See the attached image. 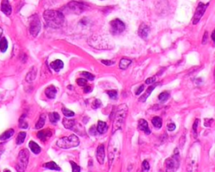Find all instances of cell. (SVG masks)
Instances as JSON below:
<instances>
[{
  "mask_svg": "<svg viewBox=\"0 0 215 172\" xmlns=\"http://www.w3.org/2000/svg\"><path fill=\"white\" fill-rule=\"evenodd\" d=\"M46 24L50 28H61L65 21L64 15L57 10H46L43 14Z\"/></svg>",
  "mask_w": 215,
  "mask_h": 172,
  "instance_id": "1",
  "label": "cell"
},
{
  "mask_svg": "<svg viewBox=\"0 0 215 172\" xmlns=\"http://www.w3.org/2000/svg\"><path fill=\"white\" fill-rule=\"evenodd\" d=\"M127 111H128V108L125 104L120 105L118 108L116 114H115V117H114V120H113V132H115L117 129H119L121 127L125 119V117L127 115Z\"/></svg>",
  "mask_w": 215,
  "mask_h": 172,
  "instance_id": "2",
  "label": "cell"
},
{
  "mask_svg": "<svg viewBox=\"0 0 215 172\" xmlns=\"http://www.w3.org/2000/svg\"><path fill=\"white\" fill-rule=\"evenodd\" d=\"M57 146L61 149H70L79 145L80 141L78 137L75 134H72L68 137H63L57 140Z\"/></svg>",
  "mask_w": 215,
  "mask_h": 172,
  "instance_id": "3",
  "label": "cell"
},
{
  "mask_svg": "<svg viewBox=\"0 0 215 172\" xmlns=\"http://www.w3.org/2000/svg\"><path fill=\"white\" fill-rule=\"evenodd\" d=\"M29 153L28 149H21L19 156H18L17 165H16V170L17 171H24L28 166L29 162Z\"/></svg>",
  "mask_w": 215,
  "mask_h": 172,
  "instance_id": "4",
  "label": "cell"
},
{
  "mask_svg": "<svg viewBox=\"0 0 215 172\" xmlns=\"http://www.w3.org/2000/svg\"><path fill=\"white\" fill-rule=\"evenodd\" d=\"M41 21L39 19V17L37 15H33L30 19V23H29V33L30 35L36 37L38 34L41 31Z\"/></svg>",
  "mask_w": 215,
  "mask_h": 172,
  "instance_id": "5",
  "label": "cell"
},
{
  "mask_svg": "<svg viewBox=\"0 0 215 172\" xmlns=\"http://www.w3.org/2000/svg\"><path fill=\"white\" fill-rule=\"evenodd\" d=\"M67 12L68 13H72L76 15H80L82 12L85 11L87 9V6L84 3H78V2H71L67 6Z\"/></svg>",
  "mask_w": 215,
  "mask_h": 172,
  "instance_id": "6",
  "label": "cell"
},
{
  "mask_svg": "<svg viewBox=\"0 0 215 172\" xmlns=\"http://www.w3.org/2000/svg\"><path fill=\"white\" fill-rule=\"evenodd\" d=\"M110 29L113 35H119L124 32L125 29V24L120 19H114L110 22Z\"/></svg>",
  "mask_w": 215,
  "mask_h": 172,
  "instance_id": "7",
  "label": "cell"
},
{
  "mask_svg": "<svg viewBox=\"0 0 215 172\" xmlns=\"http://www.w3.org/2000/svg\"><path fill=\"white\" fill-rule=\"evenodd\" d=\"M179 166L178 152L176 151V155L170 157L166 161V168L167 171H175Z\"/></svg>",
  "mask_w": 215,
  "mask_h": 172,
  "instance_id": "8",
  "label": "cell"
},
{
  "mask_svg": "<svg viewBox=\"0 0 215 172\" xmlns=\"http://www.w3.org/2000/svg\"><path fill=\"white\" fill-rule=\"evenodd\" d=\"M208 3L204 4L203 3H199L198 8L196 9V12H195L194 16H193V19H192V24H198L201 18L203 17V15L205 13V10L208 8Z\"/></svg>",
  "mask_w": 215,
  "mask_h": 172,
  "instance_id": "9",
  "label": "cell"
},
{
  "mask_svg": "<svg viewBox=\"0 0 215 172\" xmlns=\"http://www.w3.org/2000/svg\"><path fill=\"white\" fill-rule=\"evenodd\" d=\"M96 157L97 161H99V164H103L105 159V150H104V145L103 144H100L98 147L96 152Z\"/></svg>",
  "mask_w": 215,
  "mask_h": 172,
  "instance_id": "10",
  "label": "cell"
},
{
  "mask_svg": "<svg viewBox=\"0 0 215 172\" xmlns=\"http://www.w3.org/2000/svg\"><path fill=\"white\" fill-rule=\"evenodd\" d=\"M52 135V133L50 131V129L48 128V129H44V130H41L37 133V137L38 139L43 142H46L48 139L51 137Z\"/></svg>",
  "mask_w": 215,
  "mask_h": 172,
  "instance_id": "11",
  "label": "cell"
},
{
  "mask_svg": "<svg viewBox=\"0 0 215 172\" xmlns=\"http://www.w3.org/2000/svg\"><path fill=\"white\" fill-rule=\"evenodd\" d=\"M1 9L3 11V14L6 15H10L12 13V7L9 3V0H3L2 1V4H1Z\"/></svg>",
  "mask_w": 215,
  "mask_h": 172,
  "instance_id": "12",
  "label": "cell"
},
{
  "mask_svg": "<svg viewBox=\"0 0 215 172\" xmlns=\"http://www.w3.org/2000/svg\"><path fill=\"white\" fill-rule=\"evenodd\" d=\"M138 127H139V129L144 132L145 134H151V129H150V128H149L148 123L146 122L145 119L139 120V123H138Z\"/></svg>",
  "mask_w": 215,
  "mask_h": 172,
  "instance_id": "13",
  "label": "cell"
},
{
  "mask_svg": "<svg viewBox=\"0 0 215 172\" xmlns=\"http://www.w3.org/2000/svg\"><path fill=\"white\" fill-rule=\"evenodd\" d=\"M139 35L143 39H146L148 36L149 33H150V27L146 25L145 24H143L140 27L139 29Z\"/></svg>",
  "mask_w": 215,
  "mask_h": 172,
  "instance_id": "14",
  "label": "cell"
},
{
  "mask_svg": "<svg viewBox=\"0 0 215 172\" xmlns=\"http://www.w3.org/2000/svg\"><path fill=\"white\" fill-rule=\"evenodd\" d=\"M45 93H46V97L48 98L53 99V98H55V95H56V88H55L54 86L51 85V86H50V87H48V88L46 89Z\"/></svg>",
  "mask_w": 215,
  "mask_h": 172,
  "instance_id": "15",
  "label": "cell"
},
{
  "mask_svg": "<svg viewBox=\"0 0 215 172\" xmlns=\"http://www.w3.org/2000/svg\"><path fill=\"white\" fill-rule=\"evenodd\" d=\"M63 67H64V64H63V62H62V61H61V60H55V61H52V62L50 63V67H51L55 71H56V72L60 71L63 68Z\"/></svg>",
  "mask_w": 215,
  "mask_h": 172,
  "instance_id": "16",
  "label": "cell"
},
{
  "mask_svg": "<svg viewBox=\"0 0 215 172\" xmlns=\"http://www.w3.org/2000/svg\"><path fill=\"white\" fill-rule=\"evenodd\" d=\"M108 130V125L107 123L103 121H99L98 123V126H97V131L99 132V134H105Z\"/></svg>",
  "mask_w": 215,
  "mask_h": 172,
  "instance_id": "17",
  "label": "cell"
},
{
  "mask_svg": "<svg viewBox=\"0 0 215 172\" xmlns=\"http://www.w3.org/2000/svg\"><path fill=\"white\" fill-rule=\"evenodd\" d=\"M62 123H63V125H64L65 128H67V129H72L73 127L76 124V120L68 119L67 118H65L62 120Z\"/></svg>",
  "mask_w": 215,
  "mask_h": 172,
  "instance_id": "18",
  "label": "cell"
},
{
  "mask_svg": "<svg viewBox=\"0 0 215 172\" xmlns=\"http://www.w3.org/2000/svg\"><path fill=\"white\" fill-rule=\"evenodd\" d=\"M29 148H30V149H31V151H32L34 154H35V155H38V154L41 153V147L38 145L35 142H34V141H30L29 143Z\"/></svg>",
  "mask_w": 215,
  "mask_h": 172,
  "instance_id": "19",
  "label": "cell"
},
{
  "mask_svg": "<svg viewBox=\"0 0 215 172\" xmlns=\"http://www.w3.org/2000/svg\"><path fill=\"white\" fill-rule=\"evenodd\" d=\"M15 134V130L14 129H8L7 131H5L3 134L0 135V140H9V138H11Z\"/></svg>",
  "mask_w": 215,
  "mask_h": 172,
  "instance_id": "20",
  "label": "cell"
},
{
  "mask_svg": "<svg viewBox=\"0 0 215 172\" xmlns=\"http://www.w3.org/2000/svg\"><path fill=\"white\" fill-rule=\"evenodd\" d=\"M45 168H47L49 170H56V171H61V168L55 163V162H48V163H46L43 166Z\"/></svg>",
  "mask_w": 215,
  "mask_h": 172,
  "instance_id": "21",
  "label": "cell"
},
{
  "mask_svg": "<svg viewBox=\"0 0 215 172\" xmlns=\"http://www.w3.org/2000/svg\"><path fill=\"white\" fill-rule=\"evenodd\" d=\"M131 64L130 60H128V59H122L120 62H119V68L122 69V70H125L127 69L129 65Z\"/></svg>",
  "mask_w": 215,
  "mask_h": 172,
  "instance_id": "22",
  "label": "cell"
},
{
  "mask_svg": "<svg viewBox=\"0 0 215 172\" xmlns=\"http://www.w3.org/2000/svg\"><path fill=\"white\" fill-rule=\"evenodd\" d=\"M151 123H153L154 127L157 128H160L161 126H162V119L160 118V117H154L151 120Z\"/></svg>",
  "mask_w": 215,
  "mask_h": 172,
  "instance_id": "23",
  "label": "cell"
},
{
  "mask_svg": "<svg viewBox=\"0 0 215 172\" xmlns=\"http://www.w3.org/2000/svg\"><path fill=\"white\" fill-rule=\"evenodd\" d=\"M45 123H46V115L45 114H42L40 118H39V121L36 123L35 124V128L36 129H41V128H43V126L45 125Z\"/></svg>",
  "mask_w": 215,
  "mask_h": 172,
  "instance_id": "24",
  "label": "cell"
},
{
  "mask_svg": "<svg viewBox=\"0 0 215 172\" xmlns=\"http://www.w3.org/2000/svg\"><path fill=\"white\" fill-rule=\"evenodd\" d=\"M155 87H156V86H151V87H150V88L147 89V91L145 92V93L141 96V97H140V99H139V101H140V102H145V100L147 99V97H148L151 95V93L152 92V91H153V89L155 88Z\"/></svg>",
  "mask_w": 215,
  "mask_h": 172,
  "instance_id": "25",
  "label": "cell"
},
{
  "mask_svg": "<svg viewBox=\"0 0 215 172\" xmlns=\"http://www.w3.org/2000/svg\"><path fill=\"white\" fill-rule=\"evenodd\" d=\"M25 138H26V133L25 132H20L19 135H18L17 140H16V144H22L24 142L25 140Z\"/></svg>",
  "mask_w": 215,
  "mask_h": 172,
  "instance_id": "26",
  "label": "cell"
},
{
  "mask_svg": "<svg viewBox=\"0 0 215 172\" xmlns=\"http://www.w3.org/2000/svg\"><path fill=\"white\" fill-rule=\"evenodd\" d=\"M35 76H36V70H35V68H33L32 70L27 74L26 81L29 82H32L33 80H35Z\"/></svg>",
  "mask_w": 215,
  "mask_h": 172,
  "instance_id": "27",
  "label": "cell"
},
{
  "mask_svg": "<svg viewBox=\"0 0 215 172\" xmlns=\"http://www.w3.org/2000/svg\"><path fill=\"white\" fill-rule=\"evenodd\" d=\"M8 49V41L6 40V38H1L0 40V50L2 52H5Z\"/></svg>",
  "mask_w": 215,
  "mask_h": 172,
  "instance_id": "28",
  "label": "cell"
},
{
  "mask_svg": "<svg viewBox=\"0 0 215 172\" xmlns=\"http://www.w3.org/2000/svg\"><path fill=\"white\" fill-rule=\"evenodd\" d=\"M49 118L50 121L52 123H55L58 122L59 119H60V115L57 113H50L49 114Z\"/></svg>",
  "mask_w": 215,
  "mask_h": 172,
  "instance_id": "29",
  "label": "cell"
},
{
  "mask_svg": "<svg viewBox=\"0 0 215 172\" xmlns=\"http://www.w3.org/2000/svg\"><path fill=\"white\" fill-rule=\"evenodd\" d=\"M169 97H170V94H169L167 92H161V93L159 95V100H160L161 102H166V100H168Z\"/></svg>",
  "mask_w": 215,
  "mask_h": 172,
  "instance_id": "30",
  "label": "cell"
},
{
  "mask_svg": "<svg viewBox=\"0 0 215 172\" xmlns=\"http://www.w3.org/2000/svg\"><path fill=\"white\" fill-rule=\"evenodd\" d=\"M108 96L110 97L111 99H117V97H118V92L116 90H109L106 92Z\"/></svg>",
  "mask_w": 215,
  "mask_h": 172,
  "instance_id": "31",
  "label": "cell"
},
{
  "mask_svg": "<svg viewBox=\"0 0 215 172\" xmlns=\"http://www.w3.org/2000/svg\"><path fill=\"white\" fill-rule=\"evenodd\" d=\"M81 76H83L85 77V79L89 80V81H93L94 78H95V76H93V74H91V73L89 72H87V71H83V72H81Z\"/></svg>",
  "mask_w": 215,
  "mask_h": 172,
  "instance_id": "32",
  "label": "cell"
},
{
  "mask_svg": "<svg viewBox=\"0 0 215 172\" xmlns=\"http://www.w3.org/2000/svg\"><path fill=\"white\" fill-rule=\"evenodd\" d=\"M62 113H63V114H64L66 117H67V118H69V117H73L74 115H75L74 112L71 111V110H69V109H67V108H62Z\"/></svg>",
  "mask_w": 215,
  "mask_h": 172,
  "instance_id": "33",
  "label": "cell"
},
{
  "mask_svg": "<svg viewBox=\"0 0 215 172\" xmlns=\"http://www.w3.org/2000/svg\"><path fill=\"white\" fill-rule=\"evenodd\" d=\"M24 116L21 117V118L20 119V127L21 128H28V123L24 121Z\"/></svg>",
  "mask_w": 215,
  "mask_h": 172,
  "instance_id": "34",
  "label": "cell"
},
{
  "mask_svg": "<svg viewBox=\"0 0 215 172\" xmlns=\"http://www.w3.org/2000/svg\"><path fill=\"white\" fill-rule=\"evenodd\" d=\"M71 163V166H72V171L73 172H80L81 171V167L78 166L77 164L75 163V162H73V161H70Z\"/></svg>",
  "mask_w": 215,
  "mask_h": 172,
  "instance_id": "35",
  "label": "cell"
},
{
  "mask_svg": "<svg viewBox=\"0 0 215 172\" xmlns=\"http://www.w3.org/2000/svg\"><path fill=\"white\" fill-rule=\"evenodd\" d=\"M77 83L80 87H85V86H87V79L78 78L77 80Z\"/></svg>",
  "mask_w": 215,
  "mask_h": 172,
  "instance_id": "36",
  "label": "cell"
},
{
  "mask_svg": "<svg viewBox=\"0 0 215 172\" xmlns=\"http://www.w3.org/2000/svg\"><path fill=\"white\" fill-rule=\"evenodd\" d=\"M101 106H102V102L99 99H96L93 102V108H94V109H97V108H99V107H101Z\"/></svg>",
  "mask_w": 215,
  "mask_h": 172,
  "instance_id": "37",
  "label": "cell"
},
{
  "mask_svg": "<svg viewBox=\"0 0 215 172\" xmlns=\"http://www.w3.org/2000/svg\"><path fill=\"white\" fill-rule=\"evenodd\" d=\"M142 167H143V171H148L149 170H150V165H149L148 161H143Z\"/></svg>",
  "mask_w": 215,
  "mask_h": 172,
  "instance_id": "38",
  "label": "cell"
},
{
  "mask_svg": "<svg viewBox=\"0 0 215 172\" xmlns=\"http://www.w3.org/2000/svg\"><path fill=\"white\" fill-rule=\"evenodd\" d=\"M156 82V77L155 76H152V77H150V78L146 79L145 80V83L146 84H152Z\"/></svg>",
  "mask_w": 215,
  "mask_h": 172,
  "instance_id": "39",
  "label": "cell"
},
{
  "mask_svg": "<svg viewBox=\"0 0 215 172\" xmlns=\"http://www.w3.org/2000/svg\"><path fill=\"white\" fill-rule=\"evenodd\" d=\"M97 132H98V131H97V129H96V128H95V126H92L90 129H89V133H90L91 135H96Z\"/></svg>",
  "mask_w": 215,
  "mask_h": 172,
  "instance_id": "40",
  "label": "cell"
},
{
  "mask_svg": "<svg viewBox=\"0 0 215 172\" xmlns=\"http://www.w3.org/2000/svg\"><path fill=\"white\" fill-rule=\"evenodd\" d=\"M167 128H168V130H170V131H173V130H175V128H176L175 123H169L168 125H167Z\"/></svg>",
  "mask_w": 215,
  "mask_h": 172,
  "instance_id": "41",
  "label": "cell"
},
{
  "mask_svg": "<svg viewBox=\"0 0 215 172\" xmlns=\"http://www.w3.org/2000/svg\"><path fill=\"white\" fill-rule=\"evenodd\" d=\"M102 63H103V64L106 65V66H112V65L114 64V61H105V60H103Z\"/></svg>",
  "mask_w": 215,
  "mask_h": 172,
  "instance_id": "42",
  "label": "cell"
},
{
  "mask_svg": "<svg viewBox=\"0 0 215 172\" xmlns=\"http://www.w3.org/2000/svg\"><path fill=\"white\" fill-rule=\"evenodd\" d=\"M143 90H144V85H141L140 88H138V91L135 92V94H136V95H140L143 92Z\"/></svg>",
  "mask_w": 215,
  "mask_h": 172,
  "instance_id": "43",
  "label": "cell"
},
{
  "mask_svg": "<svg viewBox=\"0 0 215 172\" xmlns=\"http://www.w3.org/2000/svg\"><path fill=\"white\" fill-rule=\"evenodd\" d=\"M208 32H205L204 33V39H203V41H202L204 45H205L207 43V41H208Z\"/></svg>",
  "mask_w": 215,
  "mask_h": 172,
  "instance_id": "44",
  "label": "cell"
},
{
  "mask_svg": "<svg viewBox=\"0 0 215 172\" xmlns=\"http://www.w3.org/2000/svg\"><path fill=\"white\" fill-rule=\"evenodd\" d=\"M198 123H199V120H198V119H197L194 122V124H193V130H194V132L197 131V128H198Z\"/></svg>",
  "mask_w": 215,
  "mask_h": 172,
  "instance_id": "45",
  "label": "cell"
},
{
  "mask_svg": "<svg viewBox=\"0 0 215 172\" xmlns=\"http://www.w3.org/2000/svg\"><path fill=\"white\" fill-rule=\"evenodd\" d=\"M92 92V88L91 87H85L84 92L85 93H89Z\"/></svg>",
  "mask_w": 215,
  "mask_h": 172,
  "instance_id": "46",
  "label": "cell"
},
{
  "mask_svg": "<svg viewBox=\"0 0 215 172\" xmlns=\"http://www.w3.org/2000/svg\"><path fill=\"white\" fill-rule=\"evenodd\" d=\"M2 35H3V30H2V29L0 28V40H1V37H2Z\"/></svg>",
  "mask_w": 215,
  "mask_h": 172,
  "instance_id": "47",
  "label": "cell"
},
{
  "mask_svg": "<svg viewBox=\"0 0 215 172\" xmlns=\"http://www.w3.org/2000/svg\"><path fill=\"white\" fill-rule=\"evenodd\" d=\"M212 40L213 41H214V31H213L212 33Z\"/></svg>",
  "mask_w": 215,
  "mask_h": 172,
  "instance_id": "48",
  "label": "cell"
}]
</instances>
